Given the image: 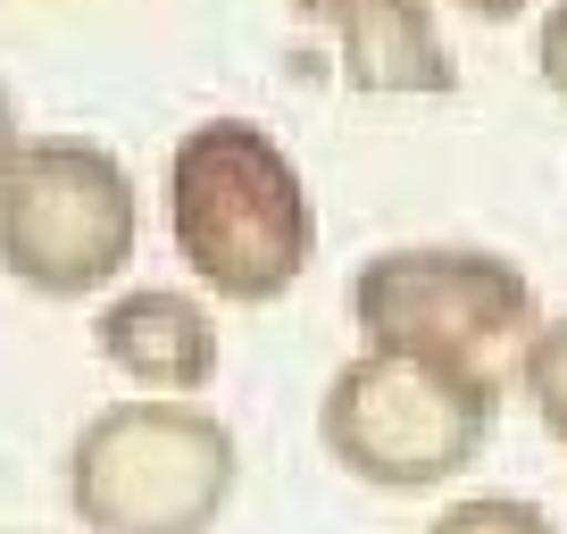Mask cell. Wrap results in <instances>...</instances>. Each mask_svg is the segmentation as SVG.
<instances>
[{"label":"cell","mask_w":567,"mask_h":534,"mask_svg":"<svg viewBox=\"0 0 567 534\" xmlns=\"http://www.w3.org/2000/svg\"><path fill=\"white\" fill-rule=\"evenodd\" d=\"M92 359H101L109 376H125L134 392H151V401H193V392L217 384L226 342H217V318H209L200 292L125 285V292H109L101 318H92Z\"/></svg>","instance_id":"cell-7"},{"label":"cell","mask_w":567,"mask_h":534,"mask_svg":"<svg viewBox=\"0 0 567 534\" xmlns=\"http://www.w3.org/2000/svg\"><path fill=\"white\" fill-rule=\"evenodd\" d=\"M292 18L326 25L334 75L368 101H451L460 59L443 42L434 0H292Z\"/></svg>","instance_id":"cell-6"},{"label":"cell","mask_w":567,"mask_h":534,"mask_svg":"<svg viewBox=\"0 0 567 534\" xmlns=\"http://www.w3.org/2000/svg\"><path fill=\"white\" fill-rule=\"evenodd\" d=\"M142 193L92 134H25L0 160V276L34 301H101L134 267Z\"/></svg>","instance_id":"cell-4"},{"label":"cell","mask_w":567,"mask_h":534,"mask_svg":"<svg viewBox=\"0 0 567 534\" xmlns=\"http://www.w3.org/2000/svg\"><path fill=\"white\" fill-rule=\"evenodd\" d=\"M18 143H25V117H18V92L0 84V160H9Z\"/></svg>","instance_id":"cell-12"},{"label":"cell","mask_w":567,"mask_h":534,"mask_svg":"<svg viewBox=\"0 0 567 534\" xmlns=\"http://www.w3.org/2000/svg\"><path fill=\"white\" fill-rule=\"evenodd\" d=\"M243 493V443L209 401L125 392L68 443V517L84 534H217Z\"/></svg>","instance_id":"cell-2"},{"label":"cell","mask_w":567,"mask_h":534,"mask_svg":"<svg viewBox=\"0 0 567 534\" xmlns=\"http://www.w3.org/2000/svg\"><path fill=\"white\" fill-rule=\"evenodd\" d=\"M351 326L359 351L434 359L460 376H501L526 326L543 318L534 276L493 243H392L351 267ZM509 384V376H501Z\"/></svg>","instance_id":"cell-5"},{"label":"cell","mask_w":567,"mask_h":534,"mask_svg":"<svg viewBox=\"0 0 567 534\" xmlns=\"http://www.w3.org/2000/svg\"><path fill=\"white\" fill-rule=\"evenodd\" d=\"M501 376H460L401 351H351L318 392V451L368 493H443L501 427Z\"/></svg>","instance_id":"cell-3"},{"label":"cell","mask_w":567,"mask_h":534,"mask_svg":"<svg viewBox=\"0 0 567 534\" xmlns=\"http://www.w3.org/2000/svg\"><path fill=\"white\" fill-rule=\"evenodd\" d=\"M451 9H467L476 25H509V18H526L534 0H451Z\"/></svg>","instance_id":"cell-11"},{"label":"cell","mask_w":567,"mask_h":534,"mask_svg":"<svg viewBox=\"0 0 567 534\" xmlns=\"http://www.w3.org/2000/svg\"><path fill=\"white\" fill-rule=\"evenodd\" d=\"M534 75H543L550 101H567V0H550L543 25H534Z\"/></svg>","instance_id":"cell-10"},{"label":"cell","mask_w":567,"mask_h":534,"mask_svg":"<svg viewBox=\"0 0 567 534\" xmlns=\"http://www.w3.org/2000/svg\"><path fill=\"white\" fill-rule=\"evenodd\" d=\"M509 376H517V392H526L534 427L567 451V309H559V318H534V326H526Z\"/></svg>","instance_id":"cell-8"},{"label":"cell","mask_w":567,"mask_h":534,"mask_svg":"<svg viewBox=\"0 0 567 534\" xmlns=\"http://www.w3.org/2000/svg\"><path fill=\"white\" fill-rule=\"evenodd\" d=\"M425 534H559V517H550L543 501H526V493H467Z\"/></svg>","instance_id":"cell-9"},{"label":"cell","mask_w":567,"mask_h":534,"mask_svg":"<svg viewBox=\"0 0 567 534\" xmlns=\"http://www.w3.org/2000/svg\"><path fill=\"white\" fill-rule=\"evenodd\" d=\"M159 209L184 276L209 301L267 309L318 259V193L301 160L250 117H200L159 167Z\"/></svg>","instance_id":"cell-1"}]
</instances>
